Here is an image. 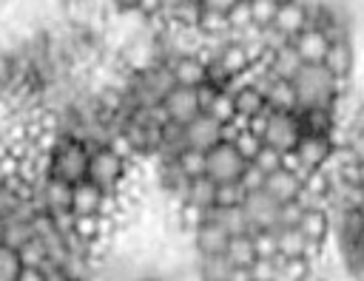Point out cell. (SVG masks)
I'll list each match as a JSON object with an SVG mask.
<instances>
[{"instance_id":"cell-11","label":"cell","mask_w":364,"mask_h":281,"mask_svg":"<svg viewBox=\"0 0 364 281\" xmlns=\"http://www.w3.org/2000/svg\"><path fill=\"white\" fill-rule=\"evenodd\" d=\"M290 43H293V48L299 51V57H301L304 62H324V57L330 54V45H333V40L327 37V31H321V28H316V26L304 28V31L296 34Z\"/></svg>"},{"instance_id":"cell-25","label":"cell","mask_w":364,"mask_h":281,"mask_svg":"<svg viewBox=\"0 0 364 281\" xmlns=\"http://www.w3.org/2000/svg\"><path fill=\"white\" fill-rule=\"evenodd\" d=\"M0 244H3V219H0Z\"/></svg>"},{"instance_id":"cell-21","label":"cell","mask_w":364,"mask_h":281,"mask_svg":"<svg viewBox=\"0 0 364 281\" xmlns=\"http://www.w3.org/2000/svg\"><path fill=\"white\" fill-rule=\"evenodd\" d=\"M253 165H259L264 173L267 170H273V167H279L282 162H284V156L282 153H276V150H270V148H264V145H259V150L253 153V159H250Z\"/></svg>"},{"instance_id":"cell-15","label":"cell","mask_w":364,"mask_h":281,"mask_svg":"<svg viewBox=\"0 0 364 281\" xmlns=\"http://www.w3.org/2000/svg\"><path fill=\"white\" fill-rule=\"evenodd\" d=\"M245 0H199V17H210V20H225L242 6ZM199 23V20H196Z\"/></svg>"},{"instance_id":"cell-19","label":"cell","mask_w":364,"mask_h":281,"mask_svg":"<svg viewBox=\"0 0 364 281\" xmlns=\"http://www.w3.org/2000/svg\"><path fill=\"white\" fill-rule=\"evenodd\" d=\"M245 199V190L239 182L233 184H216V204L213 207H239Z\"/></svg>"},{"instance_id":"cell-10","label":"cell","mask_w":364,"mask_h":281,"mask_svg":"<svg viewBox=\"0 0 364 281\" xmlns=\"http://www.w3.org/2000/svg\"><path fill=\"white\" fill-rule=\"evenodd\" d=\"M270 28H276L279 34H284L287 40H293L296 34H301L304 28H310V11L299 0H284V3L276 6V14L270 20Z\"/></svg>"},{"instance_id":"cell-18","label":"cell","mask_w":364,"mask_h":281,"mask_svg":"<svg viewBox=\"0 0 364 281\" xmlns=\"http://www.w3.org/2000/svg\"><path fill=\"white\" fill-rule=\"evenodd\" d=\"M23 264H20V255L9 247L0 244V281H17Z\"/></svg>"},{"instance_id":"cell-3","label":"cell","mask_w":364,"mask_h":281,"mask_svg":"<svg viewBox=\"0 0 364 281\" xmlns=\"http://www.w3.org/2000/svg\"><path fill=\"white\" fill-rule=\"evenodd\" d=\"M131 170V156L119 145H97L88 150V173L85 182L100 187L105 196L119 199Z\"/></svg>"},{"instance_id":"cell-6","label":"cell","mask_w":364,"mask_h":281,"mask_svg":"<svg viewBox=\"0 0 364 281\" xmlns=\"http://www.w3.org/2000/svg\"><path fill=\"white\" fill-rule=\"evenodd\" d=\"M245 165H247V159H245V153L239 150V145L230 133V136H225L222 142H216L213 148L205 150V173L202 176L210 179L213 184H233V182H239Z\"/></svg>"},{"instance_id":"cell-5","label":"cell","mask_w":364,"mask_h":281,"mask_svg":"<svg viewBox=\"0 0 364 281\" xmlns=\"http://www.w3.org/2000/svg\"><path fill=\"white\" fill-rule=\"evenodd\" d=\"M336 148H338V136L304 133L301 142L296 145V150L284 156V165L290 170H296L301 179H307L310 173H318V170H327L336 165Z\"/></svg>"},{"instance_id":"cell-7","label":"cell","mask_w":364,"mask_h":281,"mask_svg":"<svg viewBox=\"0 0 364 281\" xmlns=\"http://www.w3.org/2000/svg\"><path fill=\"white\" fill-rule=\"evenodd\" d=\"M245 210V219H247V227H250V236L253 233H276L282 227V202H276L267 190H247L242 204Z\"/></svg>"},{"instance_id":"cell-22","label":"cell","mask_w":364,"mask_h":281,"mask_svg":"<svg viewBox=\"0 0 364 281\" xmlns=\"http://www.w3.org/2000/svg\"><path fill=\"white\" fill-rule=\"evenodd\" d=\"M256 258H273L276 255V236L273 233H253Z\"/></svg>"},{"instance_id":"cell-9","label":"cell","mask_w":364,"mask_h":281,"mask_svg":"<svg viewBox=\"0 0 364 281\" xmlns=\"http://www.w3.org/2000/svg\"><path fill=\"white\" fill-rule=\"evenodd\" d=\"M301 184H304V179H301L296 170H290V167L282 162L279 167H273V170H267V173H264L262 190H267V193H270L276 202L287 204V202H296V199H299Z\"/></svg>"},{"instance_id":"cell-20","label":"cell","mask_w":364,"mask_h":281,"mask_svg":"<svg viewBox=\"0 0 364 281\" xmlns=\"http://www.w3.org/2000/svg\"><path fill=\"white\" fill-rule=\"evenodd\" d=\"M262 182H264V170H262L259 165L247 162V165H245V170H242V176H239L242 190H245V193H247V190H259V187H262Z\"/></svg>"},{"instance_id":"cell-23","label":"cell","mask_w":364,"mask_h":281,"mask_svg":"<svg viewBox=\"0 0 364 281\" xmlns=\"http://www.w3.org/2000/svg\"><path fill=\"white\" fill-rule=\"evenodd\" d=\"M17 281H46V278H43V272H40V270L23 267V270H20V275H17Z\"/></svg>"},{"instance_id":"cell-8","label":"cell","mask_w":364,"mask_h":281,"mask_svg":"<svg viewBox=\"0 0 364 281\" xmlns=\"http://www.w3.org/2000/svg\"><path fill=\"white\" fill-rule=\"evenodd\" d=\"M162 116L168 125H185L191 122L196 114L205 111V102H202V88H188V85H176L165 99H162Z\"/></svg>"},{"instance_id":"cell-16","label":"cell","mask_w":364,"mask_h":281,"mask_svg":"<svg viewBox=\"0 0 364 281\" xmlns=\"http://www.w3.org/2000/svg\"><path fill=\"white\" fill-rule=\"evenodd\" d=\"M276 0H247V11H250V23L256 26V28H264V26H270V20H273V14H276Z\"/></svg>"},{"instance_id":"cell-2","label":"cell","mask_w":364,"mask_h":281,"mask_svg":"<svg viewBox=\"0 0 364 281\" xmlns=\"http://www.w3.org/2000/svg\"><path fill=\"white\" fill-rule=\"evenodd\" d=\"M88 145L77 136H48L43 142V170L65 184L85 182L88 173Z\"/></svg>"},{"instance_id":"cell-14","label":"cell","mask_w":364,"mask_h":281,"mask_svg":"<svg viewBox=\"0 0 364 281\" xmlns=\"http://www.w3.org/2000/svg\"><path fill=\"white\" fill-rule=\"evenodd\" d=\"M225 255H228V261L230 264H236V267H242V270H247L253 261H256V247H253V236H230V241H228V250H225Z\"/></svg>"},{"instance_id":"cell-4","label":"cell","mask_w":364,"mask_h":281,"mask_svg":"<svg viewBox=\"0 0 364 281\" xmlns=\"http://www.w3.org/2000/svg\"><path fill=\"white\" fill-rule=\"evenodd\" d=\"M245 131H250L259 145L287 156L296 150V145L301 142V125H299V116L296 114H276V111H264L262 116L250 119L245 125Z\"/></svg>"},{"instance_id":"cell-12","label":"cell","mask_w":364,"mask_h":281,"mask_svg":"<svg viewBox=\"0 0 364 281\" xmlns=\"http://www.w3.org/2000/svg\"><path fill=\"white\" fill-rule=\"evenodd\" d=\"M193 247H196V255H225V250H228V241H230V236L219 227V224H213V221H208V219H202L193 230Z\"/></svg>"},{"instance_id":"cell-24","label":"cell","mask_w":364,"mask_h":281,"mask_svg":"<svg viewBox=\"0 0 364 281\" xmlns=\"http://www.w3.org/2000/svg\"><path fill=\"white\" fill-rule=\"evenodd\" d=\"M338 244H350L358 255H364V227L358 230V236H355V238H350V241H338Z\"/></svg>"},{"instance_id":"cell-17","label":"cell","mask_w":364,"mask_h":281,"mask_svg":"<svg viewBox=\"0 0 364 281\" xmlns=\"http://www.w3.org/2000/svg\"><path fill=\"white\" fill-rule=\"evenodd\" d=\"M176 165L182 167V173L188 179H199L205 173V153H196V150H182L176 156Z\"/></svg>"},{"instance_id":"cell-1","label":"cell","mask_w":364,"mask_h":281,"mask_svg":"<svg viewBox=\"0 0 364 281\" xmlns=\"http://www.w3.org/2000/svg\"><path fill=\"white\" fill-rule=\"evenodd\" d=\"M290 85L296 94V111H338L347 91V79L333 74L324 62H304Z\"/></svg>"},{"instance_id":"cell-13","label":"cell","mask_w":364,"mask_h":281,"mask_svg":"<svg viewBox=\"0 0 364 281\" xmlns=\"http://www.w3.org/2000/svg\"><path fill=\"white\" fill-rule=\"evenodd\" d=\"M182 204H185V207H193V210H208V207H213V204H216V184H213L210 179H205V176L191 179V187H188Z\"/></svg>"}]
</instances>
